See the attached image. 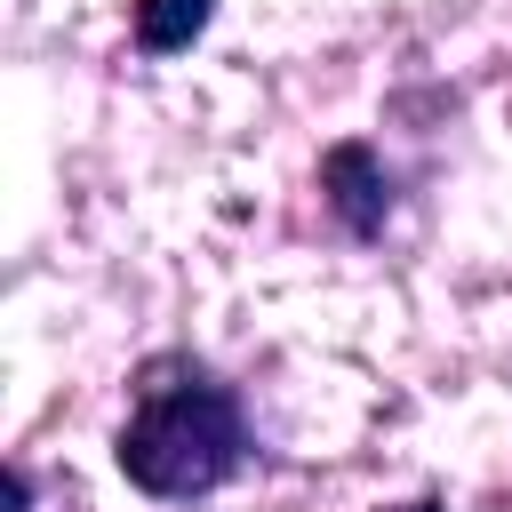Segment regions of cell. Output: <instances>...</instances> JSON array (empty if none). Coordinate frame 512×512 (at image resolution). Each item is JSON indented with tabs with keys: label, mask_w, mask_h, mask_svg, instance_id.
<instances>
[{
	"label": "cell",
	"mask_w": 512,
	"mask_h": 512,
	"mask_svg": "<svg viewBox=\"0 0 512 512\" xmlns=\"http://www.w3.org/2000/svg\"><path fill=\"white\" fill-rule=\"evenodd\" d=\"M112 464L152 504H200L248 464V408L200 352H152L112 432Z\"/></svg>",
	"instance_id": "6da1fadb"
},
{
	"label": "cell",
	"mask_w": 512,
	"mask_h": 512,
	"mask_svg": "<svg viewBox=\"0 0 512 512\" xmlns=\"http://www.w3.org/2000/svg\"><path fill=\"white\" fill-rule=\"evenodd\" d=\"M320 200H328V216L352 232V240H376L384 224H392V168H384V152L368 144V136H336L328 152H320Z\"/></svg>",
	"instance_id": "7a4b0ae2"
},
{
	"label": "cell",
	"mask_w": 512,
	"mask_h": 512,
	"mask_svg": "<svg viewBox=\"0 0 512 512\" xmlns=\"http://www.w3.org/2000/svg\"><path fill=\"white\" fill-rule=\"evenodd\" d=\"M208 24H216V0H136V8H128L136 56H184Z\"/></svg>",
	"instance_id": "3957f363"
},
{
	"label": "cell",
	"mask_w": 512,
	"mask_h": 512,
	"mask_svg": "<svg viewBox=\"0 0 512 512\" xmlns=\"http://www.w3.org/2000/svg\"><path fill=\"white\" fill-rule=\"evenodd\" d=\"M8 512H32V472L8 464Z\"/></svg>",
	"instance_id": "277c9868"
},
{
	"label": "cell",
	"mask_w": 512,
	"mask_h": 512,
	"mask_svg": "<svg viewBox=\"0 0 512 512\" xmlns=\"http://www.w3.org/2000/svg\"><path fill=\"white\" fill-rule=\"evenodd\" d=\"M376 512H448L440 496H408V504H376Z\"/></svg>",
	"instance_id": "5b68a950"
}]
</instances>
